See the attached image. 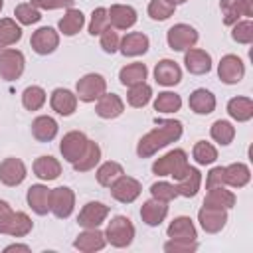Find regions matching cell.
I'll return each instance as SVG.
<instances>
[{
    "label": "cell",
    "instance_id": "2",
    "mask_svg": "<svg viewBox=\"0 0 253 253\" xmlns=\"http://www.w3.org/2000/svg\"><path fill=\"white\" fill-rule=\"evenodd\" d=\"M196 40V34L192 28H186V26H178V28H172L170 30V45L174 49H184L186 43H192Z\"/></svg>",
    "mask_w": 253,
    "mask_h": 253
},
{
    "label": "cell",
    "instance_id": "16",
    "mask_svg": "<svg viewBox=\"0 0 253 253\" xmlns=\"http://www.w3.org/2000/svg\"><path fill=\"white\" fill-rule=\"evenodd\" d=\"M113 12H115V14H123L121 18H115V22H117L119 26H123V28L134 22V12H132L130 8H113Z\"/></svg>",
    "mask_w": 253,
    "mask_h": 253
},
{
    "label": "cell",
    "instance_id": "20",
    "mask_svg": "<svg viewBox=\"0 0 253 253\" xmlns=\"http://www.w3.org/2000/svg\"><path fill=\"white\" fill-rule=\"evenodd\" d=\"M105 22V10H97L93 12V22H91V34H99L101 32V24Z\"/></svg>",
    "mask_w": 253,
    "mask_h": 253
},
{
    "label": "cell",
    "instance_id": "4",
    "mask_svg": "<svg viewBox=\"0 0 253 253\" xmlns=\"http://www.w3.org/2000/svg\"><path fill=\"white\" fill-rule=\"evenodd\" d=\"M190 105L196 109V113H210L211 107H213V99H211V95H210L208 91L200 89V91H196L194 97L190 99Z\"/></svg>",
    "mask_w": 253,
    "mask_h": 253
},
{
    "label": "cell",
    "instance_id": "12",
    "mask_svg": "<svg viewBox=\"0 0 253 253\" xmlns=\"http://www.w3.org/2000/svg\"><path fill=\"white\" fill-rule=\"evenodd\" d=\"M121 113V103L117 101V97H109L99 105V115L103 117H115Z\"/></svg>",
    "mask_w": 253,
    "mask_h": 253
},
{
    "label": "cell",
    "instance_id": "5",
    "mask_svg": "<svg viewBox=\"0 0 253 253\" xmlns=\"http://www.w3.org/2000/svg\"><path fill=\"white\" fill-rule=\"evenodd\" d=\"M34 45H36V49L40 51V53H45V51H51L53 49V45H55V36L51 34V30L47 28H43V30H40L38 32V36L34 38Z\"/></svg>",
    "mask_w": 253,
    "mask_h": 253
},
{
    "label": "cell",
    "instance_id": "17",
    "mask_svg": "<svg viewBox=\"0 0 253 253\" xmlns=\"http://www.w3.org/2000/svg\"><path fill=\"white\" fill-rule=\"evenodd\" d=\"M42 101H43V93H42L40 89L32 87V89H28V91H26V107L36 109V107H38Z\"/></svg>",
    "mask_w": 253,
    "mask_h": 253
},
{
    "label": "cell",
    "instance_id": "6",
    "mask_svg": "<svg viewBox=\"0 0 253 253\" xmlns=\"http://www.w3.org/2000/svg\"><path fill=\"white\" fill-rule=\"evenodd\" d=\"M186 63H188V69L196 71V73H202V71H208L210 69V57L204 55L202 51H192L186 55Z\"/></svg>",
    "mask_w": 253,
    "mask_h": 253
},
{
    "label": "cell",
    "instance_id": "7",
    "mask_svg": "<svg viewBox=\"0 0 253 253\" xmlns=\"http://www.w3.org/2000/svg\"><path fill=\"white\" fill-rule=\"evenodd\" d=\"M146 49V38L140 36V34H134V36H128L125 42H123V51L125 53H140Z\"/></svg>",
    "mask_w": 253,
    "mask_h": 253
},
{
    "label": "cell",
    "instance_id": "3",
    "mask_svg": "<svg viewBox=\"0 0 253 253\" xmlns=\"http://www.w3.org/2000/svg\"><path fill=\"white\" fill-rule=\"evenodd\" d=\"M154 73H156L158 83H164V85H174L180 79V69L172 61H162L160 65H156Z\"/></svg>",
    "mask_w": 253,
    "mask_h": 253
},
{
    "label": "cell",
    "instance_id": "9",
    "mask_svg": "<svg viewBox=\"0 0 253 253\" xmlns=\"http://www.w3.org/2000/svg\"><path fill=\"white\" fill-rule=\"evenodd\" d=\"M34 132L38 138L45 140V138H51L55 134V123L51 119H38L36 125H34Z\"/></svg>",
    "mask_w": 253,
    "mask_h": 253
},
{
    "label": "cell",
    "instance_id": "15",
    "mask_svg": "<svg viewBox=\"0 0 253 253\" xmlns=\"http://www.w3.org/2000/svg\"><path fill=\"white\" fill-rule=\"evenodd\" d=\"M213 136L225 144V142L231 138V126H229L227 123H221V121L215 123V126H213Z\"/></svg>",
    "mask_w": 253,
    "mask_h": 253
},
{
    "label": "cell",
    "instance_id": "1",
    "mask_svg": "<svg viewBox=\"0 0 253 253\" xmlns=\"http://www.w3.org/2000/svg\"><path fill=\"white\" fill-rule=\"evenodd\" d=\"M241 73H243L241 61L235 59V57H225L223 63L219 65V75H221L223 81H227V83H235V81H239Z\"/></svg>",
    "mask_w": 253,
    "mask_h": 253
},
{
    "label": "cell",
    "instance_id": "18",
    "mask_svg": "<svg viewBox=\"0 0 253 253\" xmlns=\"http://www.w3.org/2000/svg\"><path fill=\"white\" fill-rule=\"evenodd\" d=\"M196 158H198L200 162H211V160L215 158V152H213V148H210V146H206V144H200V146L196 148Z\"/></svg>",
    "mask_w": 253,
    "mask_h": 253
},
{
    "label": "cell",
    "instance_id": "8",
    "mask_svg": "<svg viewBox=\"0 0 253 253\" xmlns=\"http://www.w3.org/2000/svg\"><path fill=\"white\" fill-rule=\"evenodd\" d=\"M53 107L63 113V115H69L71 109H73V99H71V93L69 91H55V97H53Z\"/></svg>",
    "mask_w": 253,
    "mask_h": 253
},
{
    "label": "cell",
    "instance_id": "13",
    "mask_svg": "<svg viewBox=\"0 0 253 253\" xmlns=\"http://www.w3.org/2000/svg\"><path fill=\"white\" fill-rule=\"evenodd\" d=\"M144 73H146L144 65H132V67H126V69H123V73H121V79H123V83H132V81L144 79Z\"/></svg>",
    "mask_w": 253,
    "mask_h": 253
},
{
    "label": "cell",
    "instance_id": "10",
    "mask_svg": "<svg viewBox=\"0 0 253 253\" xmlns=\"http://www.w3.org/2000/svg\"><path fill=\"white\" fill-rule=\"evenodd\" d=\"M229 113H231L235 119H249V115H251V105H249V101H245V99H235V101L229 103Z\"/></svg>",
    "mask_w": 253,
    "mask_h": 253
},
{
    "label": "cell",
    "instance_id": "14",
    "mask_svg": "<svg viewBox=\"0 0 253 253\" xmlns=\"http://www.w3.org/2000/svg\"><path fill=\"white\" fill-rule=\"evenodd\" d=\"M178 107H180V99L176 95H170V93H164L156 101V109H160V111H172V109H178Z\"/></svg>",
    "mask_w": 253,
    "mask_h": 253
},
{
    "label": "cell",
    "instance_id": "19",
    "mask_svg": "<svg viewBox=\"0 0 253 253\" xmlns=\"http://www.w3.org/2000/svg\"><path fill=\"white\" fill-rule=\"evenodd\" d=\"M148 95H150L148 87H138L136 91H132V95H130V103H132V105H142V103L148 101Z\"/></svg>",
    "mask_w": 253,
    "mask_h": 253
},
{
    "label": "cell",
    "instance_id": "11",
    "mask_svg": "<svg viewBox=\"0 0 253 253\" xmlns=\"http://www.w3.org/2000/svg\"><path fill=\"white\" fill-rule=\"evenodd\" d=\"M81 24H83V16H81V12H69L67 18L61 20V30H63L65 34L71 36V34H75L77 28H81Z\"/></svg>",
    "mask_w": 253,
    "mask_h": 253
},
{
    "label": "cell",
    "instance_id": "21",
    "mask_svg": "<svg viewBox=\"0 0 253 253\" xmlns=\"http://www.w3.org/2000/svg\"><path fill=\"white\" fill-rule=\"evenodd\" d=\"M103 45L107 51H115V45H117V36L115 34H107L105 40H103Z\"/></svg>",
    "mask_w": 253,
    "mask_h": 253
}]
</instances>
